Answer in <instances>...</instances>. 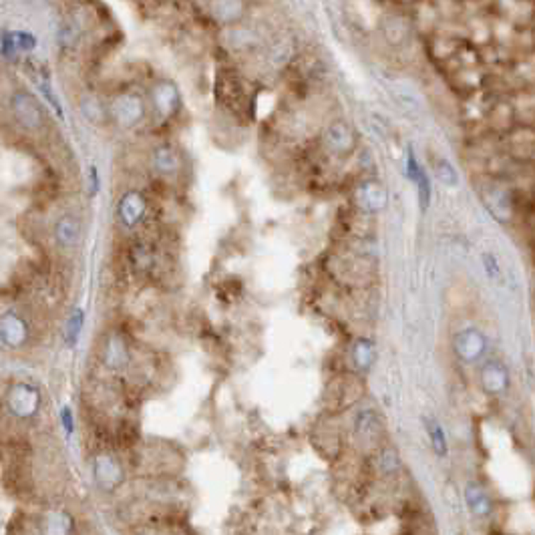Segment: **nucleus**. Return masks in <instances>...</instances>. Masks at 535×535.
Returning a JSON list of instances; mask_svg holds the SVG:
<instances>
[{
    "mask_svg": "<svg viewBox=\"0 0 535 535\" xmlns=\"http://www.w3.org/2000/svg\"><path fill=\"white\" fill-rule=\"evenodd\" d=\"M111 115L121 127H133L139 123L145 115L143 99L133 93H123L113 101Z\"/></svg>",
    "mask_w": 535,
    "mask_h": 535,
    "instance_id": "obj_4",
    "label": "nucleus"
},
{
    "mask_svg": "<svg viewBox=\"0 0 535 535\" xmlns=\"http://www.w3.org/2000/svg\"><path fill=\"white\" fill-rule=\"evenodd\" d=\"M386 199L389 197H386L384 185L379 182H372V180L363 183L356 191V201H358L360 210L370 211V213L382 210L386 206Z\"/></svg>",
    "mask_w": 535,
    "mask_h": 535,
    "instance_id": "obj_10",
    "label": "nucleus"
},
{
    "mask_svg": "<svg viewBox=\"0 0 535 535\" xmlns=\"http://www.w3.org/2000/svg\"><path fill=\"white\" fill-rule=\"evenodd\" d=\"M427 431L431 436L433 449L436 455H447V439H445V431L443 427L435 421V419H427Z\"/></svg>",
    "mask_w": 535,
    "mask_h": 535,
    "instance_id": "obj_21",
    "label": "nucleus"
},
{
    "mask_svg": "<svg viewBox=\"0 0 535 535\" xmlns=\"http://www.w3.org/2000/svg\"><path fill=\"white\" fill-rule=\"evenodd\" d=\"M453 351L463 363H477L487 351V338L477 328H465L459 334H455Z\"/></svg>",
    "mask_w": 535,
    "mask_h": 535,
    "instance_id": "obj_2",
    "label": "nucleus"
},
{
    "mask_svg": "<svg viewBox=\"0 0 535 535\" xmlns=\"http://www.w3.org/2000/svg\"><path fill=\"white\" fill-rule=\"evenodd\" d=\"M145 210H147V201L139 191H127L117 203V215L125 227H133V225L139 224L145 215Z\"/></svg>",
    "mask_w": 535,
    "mask_h": 535,
    "instance_id": "obj_9",
    "label": "nucleus"
},
{
    "mask_svg": "<svg viewBox=\"0 0 535 535\" xmlns=\"http://www.w3.org/2000/svg\"><path fill=\"white\" fill-rule=\"evenodd\" d=\"M433 169H435L436 180L441 183H445V185H449V187H455V185L459 183L457 171L451 165L449 159H445V157H435V159H433Z\"/></svg>",
    "mask_w": 535,
    "mask_h": 535,
    "instance_id": "obj_19",
    "label": "nucleus"
},
{
    "mask_svg": "<svg viewBox=\"0 0 535 535\" xmlns=\"http://www.w3.org/2000/svg\"><path fill=\"white\" fill-rule=\"evenodd\" d=\"M481 379V386L483 391L489 394H503L509 386V372L507 366L499 360H487L485 365L481 366L479 372Z\"/></svg>",
    "mask_w": 535,
    "mask_h": 535,
    "instance_id": "obj_7",
    "label": "nucleus"
},
{
    "mask_svg": "<svg viewBox=\"0 0 535 535\" xmlns=\"http://www.w3.org/2000/svg\"><path fill=\"white\" fill-rule=\"evenodd\" d=\"M380 431V419L374 410H363L356 417V435L365 441H370L379 435Z\"/></svg>",
    "mask_w": 535,
    "mask_h": 535,
    "instance_id": "obj_18",
    "label": "nucleus"
},
{
    "mask_svg": "<svg viewBox=\"0 0 535 535\" xmlns=\"http://www.w3.org/2000/svg\"><path fill=\"white\" fill-rule=\"evenodd\" d=\"M352 360H354L356 368L368 370L370 366L374 365V360H377V346H374V342L370 338L356 340V344L352 348Z\"/></svg>",
    "mask_w": 535,
    "mask_h": 535,
    "instance_id": "obj_14",
    "label": "nucleus"
},
{
    "mask_svg": "<svg viewBox=\"0 0 535 535\" xmlns=\"http://www.w3.org/2000/svg\"><path fill=\"white\" fill-rule=\"evenodd\" d=\"M324 147L328 149V153L336 155V157L351 155L356 147L354 129L346 121H334L324 131Z\"/></svg>",
    "mask_w": 535,
    "mask_h": 535,
    "instance_id": "obj_3",
    "label": "nucleus"
},
{
    "mask_svg": "<svg viewBox=\"0 0 535 535\" xmlns=\"http://www.w3.org/2000/svg\"><path fill=\"white\" fill-rule=\"evenodd\" d=\"M61 417H63V424H65V429H67V433H73V415H70V408L65 407L61 410Z\"/></svg>",
    "mask_w": 535,
    "mask_h": 535,
    "instance_id": "obj_24",
    "label": "nucleus"
},
{
    "mask_svg": "<svg viewBox=\"0 0 535 535\" xmlns=\"http://www.w3.org/2000/svg\"><path fill=\"white\" fill-rule=\"evenodd\" d=\"M424 169L419 165V161H417V157H415V151L413 149H408L407 151V175L408 180L413 183H417V180L421 177V173Z\"/></svg>",
    "mask_w": 535,
    "mask_h": 535,
    "instance_id": "obj_23",
    "label": "nucleus"
},
{
    "mask_svg": "<svg viewBox=\"0 0 535 535\" xmlns=\"http://www.w3.org/2000/svg\"><path fill=\"white\" fill-rule=\"evenodd\" d=\"M2 42L6 49H14V51H32L37 46V39L28 32H6L2 37Z\"/></svg>",
    "mask_w": 535,
    "mask_h": 535,
    "instance_id": "obj_20",
    "label": "nucleus"
},
{
    "mask_svg": "<svg viewBox=\"0 0 535 535\" xmlns=\"http://www.w3.org/2000/svg\"><path fill=\"white\" fill-rule=\"evenodd\" d=\"M149 95H151L153 109L157 111V115H161V117H171L173 113L180 109V105H182L180 91H177V87L171 83V81H159V83H155Z\"/></svg>",
    "mask_w": 535,
    "mask_h": 535,
    "instance_id": "obj_6",
    "label": "nucleus"
},
{
    "mask_svg": "<svg viewBox=\"0 0 535 535\" xmlns=\"http://www.w3.org/2000/svg\"><path fill=\"white\" fill-rule=\"evenodd\" d=\"M95 477L103 487H115L121 481V467L109 455H99L95 461Z\"/></svg>",
    "mask_w": 535,
    "mask_h": 535,
    "instance_id": "obj_12",
    "label": "nucleus"
},
{
    "mask_svg": "<svg viewBox=\"0 0 535 535\" xmlns=\"http://www.w3.org/2000/svg\"><path fill=\"white\" fill-rule=\"evenodd\" d=\"M465 499H467L469 509H471L475 515H479V517L489 515V511H491V499L487 497V493L483 491L479 485L471 483V485L465 489Z\"/></svg>",
    "mask_w": 535,
    "mask_h": 535,
    "instance_id": "obj_15",
    "label": "nucleus"
},
{
    "mask_svg": "<svg viewBox=\"0 0 535 535\" xmlns=\"http://www.w3.org/2000/svg\"><path fill=\"white\" fill-rule=\"evenodd\" d=\"M84 324V312L81 308H77L73 314H70L69 322H67V328H65V336H67V344L73 346L77 342V338L81 334Z\"/></svg>",
    "mask_w": 535,
    "mask_h": 535,
    "instance_id": "obj_22",
    "label": "nucleus"
},
{
    "mask_svg": "<svg viewBox=\"0 0 535 535\" xmlns=\"http://www.w3.org/2000/svg\"><path fill=\"white\" fill-rule=\"evenodd\" d=\"M153 165L157 171L165 173V175H171L175 171H180L182 168V161H180V155L175 153L171 147L168 145H161L157 147L153 153Z\"/></svg>",
    "mask_w": 535,
    "mask_h": 535,
    "instance_id": "obj_16",
    "label": "nucleus"
},
{
    "mask_svg": "<svg viewBox=\"0 0 535 535\" xmlns=\"http://www.w3.org/2000/svg\"><path fill=\"white\" fill-rule=\"evenodd\" d=\"M6 405L14 417L30 419L37 415V410L41 407V393L37 386H32L28 382H16L6 394Z\"/></svg>",
    "mask_w": 535,
    "mask_h": 535,
    "instance_id": "obj_1",
    "label": "nucleus"
},
{
    "mask_svg": "<svg viewBox=\"0 0 535 535\" xmlns=\"http://www.w3.org/2000/svg\"><path fill=\"white\" fill-rule=\"evenodd\" d=\"M129 360L127 344L119 334H113L105 344V365L109 368H123Z\"/></svg>",
    "mask_w": 535,
    "mask_h": 535,
    "instance_id": "obj_13",
    "label": "nucleus"
},
{
    "mask_svg": "<svg viewBox=\"0 0 535 535\" xmlns=\"http://www.w3.org/2000/svg\"><path fill=\"white\" fill-rule=\"evenodd\" d=\"M13 113L16 121L27 129H39L42 125V107L39 99L30 93H16L13 97Z\"/></svg>",
    "mask_w": 535,
    "mask_h": 535,
    "instance_id": "obj_5",
    "label": "nucleus"
},
{
    "mask_svg": "<svg viewBox=\"0 0 535 535\" xmlns=\"http://www.w3.org/2000/svg\"><path fill=\"white\" fill-rule=\"evenodd\" d=\"M28 340V326L18 314H2L0 316V342L8 348H18Z\"/></svg>",
    "mask_w": 535,
    "mask_h": 535,
    "instance_id": "obj_8",
    "label": "nucleus"
},
{
    "mask_svg": "<svg viewBox=\"0 0 535 535\" xmlns=\"http://www.w3.org/2000/svg\"><path fill=\"white\" fill-rule=\"evenodd\" d=\"M382 28H384L386 41L391 42V44H394V46H401V44L408 39V34H410L407 20H405L403 16H389Z\"/></svg>",
    "mask_w": 535,
    "mask_h": 535,
    "instance_id": "obj_17",
    "label": "nucleus"
},
{
    "mask_svg": "<svg viewBox=\"0 0 535 535\" xmlns=\"http://www.w3.org/2000/svg\"><path fill=\"white\" fill-rule=\"evenodd\" d=\"M55 238L65 248L77 246L81 239V222L75 215H63L55 225Z\"/></svg>",
    "mask_w": 535,
    "mask_h": 535,
    "instance_id": "obj_11",
    "label": "nucleus"
}]
</instances>
